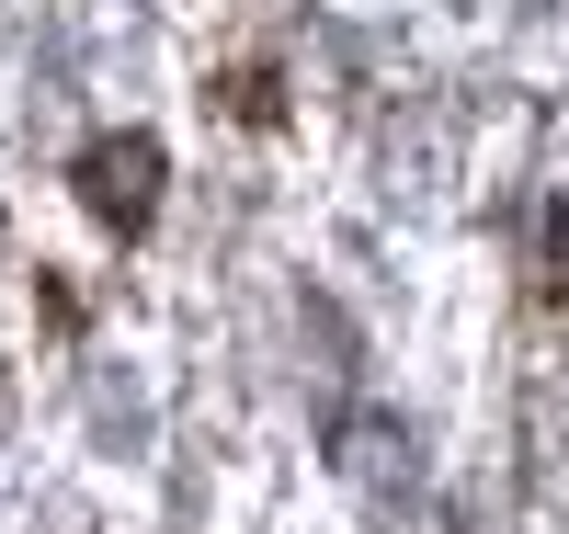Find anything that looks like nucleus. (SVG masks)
I'll return each mask as SVG.
<instances>
[{"label":"nucleus","instance_id":"f257e3e1","mask_svg":"<svg viewBox=\"0 0 569 534\" xmlns=\"http://www.w3.org/2000/svg\"><path fill=\"white\" fill-rule=\"evenodd\" d=\"M80 193H91L103 228H137V216L160 205V149H149V137H103V149L80 160Z\"/></svg>","mask_w":569,"mask_h":534}]
</instances>
